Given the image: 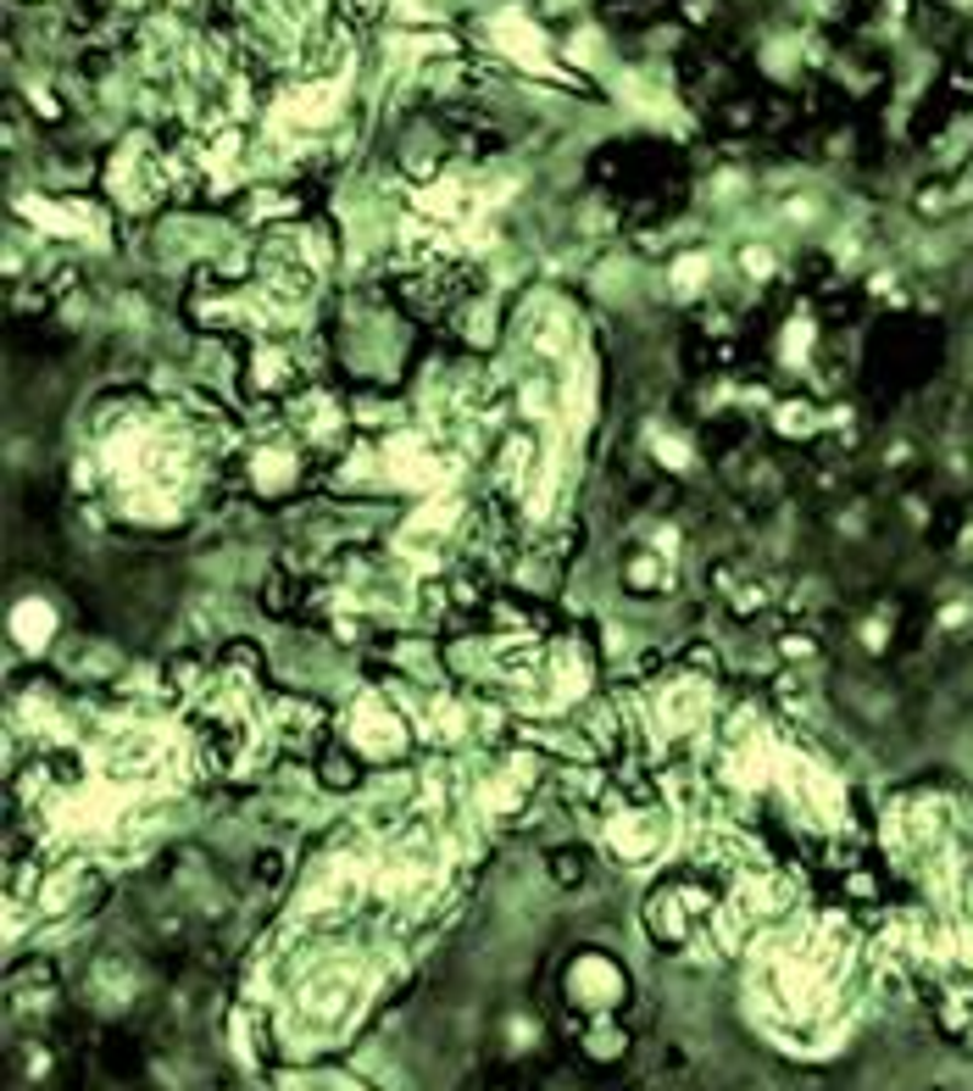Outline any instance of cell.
I'll return each instance as SVG.
<instances>
[{
	"label": "cell",
	"instance_id": "7a4b0ae2",
	"mask_svg": "<svg viewBox=\"0 0 973 1091\" xmlns=\"http://www.w3.org/2000/svg\"><path fill=\"white\" fill-rule=\"evenodd\" d=\"M651 719H657L668 735H690V730L706 719V686H701V680H673V686H662L657 702H651ZM657 724H651V730H657Z\"/></svg>",
	"mask_w": 973,
	"mask_h": 1091
},
{
	"label": "cell",
	"instance_id": "6da1fadb",
	"mask_svg": "<svg viewBox=\"0 0 973 1091\" xmlns=\"http://www.w3.org/2000/svg\"><path fill=\"white\" fill-rule=\"evenodd\" d=\"M345 735H350V752H357V758H401V746H406V724H401V713L384 697H362L357 708H350Z\"/></svg>",
	"mask_w": 973,
	"mask_h": 1091
}]
</instances>
